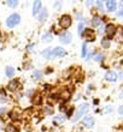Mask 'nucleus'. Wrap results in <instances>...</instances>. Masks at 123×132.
<instances>
[{"mask_svg": "<svg viewBox=\"0 0 123 132\" xmlns=\"http://www.w3.org/2000/svg\"><path fill=\"white\" fill-rule=\"evenodd\" d=\"M88 109H89V107H88V104H87V103L81 104V106L78 107V109L76 111V113H75V115L73 117V119H71V120H73L74 122H75V121H77V120H78L80 118H81L82 115H84L86 113H87Z\"/></svg>", "mask_w": 123, "mask_h": 132, "instance_id": "obj_1", "label": "nucleus"}, {"mask_svg": "<svg viewBox=\"0 0 123 132\" xmlns=\"http://www.w3.org/2000/svg\"><path fill=\"white\" fill-rule=\"evenodd\" d=\"M19 21H21V17H19V14L13 13V14H11L10 17L7 18L6 25L9 27V28H13L15 25H17L18 23H19Z\"/></svg>", "mask_w": 123, "mask_h": 132, "instance_id": "obj_2", "label": "nucleus"}, {"mask_svg": "<svg viewBox=\"0 0 123 132\" xmlns=\"http://www.w3.org/2000/svg\"><path fill=\"white\" fill-rule=\"evenodd\" d=\"M59 24L63 29H68L71 25V17L69 16V14H64L63 17L60 18Z\"/></svg>", "mask_w": 123, "mask_h": 132, "instance_id": "obj_3", "label": "nucleus"}, {"mask_svg": "<svg viewBox=\"0 0 123 132\" xmlns=\"http://www.w3.org/2000/svg\"><path fill=\"white\" fill-rule=\"evenodd\" d=\"M105 32H106V36H107V38L113 37V36H115V34H116V27H115L113 24L106 25Z\"/></svg>", "mask_w": 123, "mask_h": 132, "instance_id": "obj_4", "label": "nucleus"}, {"mask_svg": "<svg viewBox=\"0 0 123 132\" xmlns=\"http://www.w3.org/2000/svg\"><path fill=\"white\" fill-rule=\"evenodd\" d=\"M84 38L87 40V41H94L95 40V32L93 29H86L84 30Z\"/></svg>", "mask_w": 123, "mask_h": 132, "instance_id": "obj_5", "label": "nucleus"}, {"mask_svg": "<svg viewBox=\"0 0 123 132\" xmlns=\"http://www.w3.org/2000/svg\"><path fill=\"white\" fill-rule=\"evenodd\" d=\"M60 41H62V43H70L71 42V34L68 31H64L63 34L60 35Z\"/></svg>", "mask_w": 123, "mask_h": 132, "instance_id": "obj_6", "label": "nucleus"}, {"mask_svg": "<svg viewBox=\"0 0 123 132\" xmlns=\"http://www.w3.org/2000/svg\"><path fill=\"white\" fill-rule=\"evenodd\" d=\"M52 54H53V55H56L57 58H62V56H64L65 54H67V52L64 51V48L57 47V48H54V49L52 51Z\"/></svg>", "mask_w": 123, "mask_h": 132, "instance_id": "obj_7", "label": "nucleus"}, {"mask_svg": "<svg viewBox=\"0 0 123 132\" xmlns=\"http://www.w3.org/2000/svg\"><path fill=\"white\" fill-rule=\"evenodd\" d=\"M40 11H41V1L36 0V1H34V6H33V14L36 16L40 13Z\"/></svg>", "mask_w": 123, "mask_h": 132, "instance_id": "obj_8", "label": "nucleus"}, {"mask_svg": "<svg viewBox=\"0 0 123 132\" xmlns=\"http://www.w3.org/2000/svg\"><path fill=\"white\" fill-rule=\"evenodd\" d=\"M83 125L87 126V127H89V129L93 127V125H94V119L92 118V117H89V115L86 117V118L83 119Z\"/></svg>", "mask_w": 123, "mask_h": 132, "instance_id": "obj_9", "label": "nucleus"}, {"mask_svg": "<svg viewBox=\"0 0 123 132\" xmlns=\"http://www.w3.org/2000/svg\"><path fill=\"white\" fill-rule=\"evenodd\" d=\"M105 78L107 80H110V82H115L117 79V73L113 72V71H109V72H106Z\"/></svg>", "mask_w": 123, "mask_h": 132, "instance_id": "obj_10", "label": "nucleus"}, {"mask_svg": "<svg viewBox=\"0 0 123 132\" xmlns=\"http://www.w3.org/2000/svg\"><path fill=\"white\" fill-rule=\"evenodd\" d=\"M116 6H117V4L115 0H107L106 1V7H107L109 11H115L116 10Z\"/></svg>", "mask_w": 123, "mask_h": 132, "instance_id": "obj_11", "label": "nucleus"}, {"mask_svg": "<svg viewBox=\"0 0 123 132\" xmlns=\"http://www.w3.org/2000/svg\"><path fill=\"white\" fill-rule=\"evenodd\" d=\"M46 19H47V9H41V11H40V13H39V21L42 23Z\"/></svg>", "mask_w": 123, "mask_h": 132, "instance_id": "obj_12", "label": "nucleus"}, {"mask_svg": "<svg viewBox=\"0 0 123 132\" xmlns=\"http://www.w3.org/2000/svg\"><path fill=\"white\" fill-rule=\"evenodd\" d=\"M19 85V83H18V80L13 79V80H11L10 83H9V85H7V88H9V90L10 91H13L17 89V87Z\"/></svg>", "mask_w": 123, "mask_h": 132, "instance_id": "obj_13", "label": "nucleus"}, {"mask_svg": "<svg viewBox=\"0 0 123 132\" xmlns=\"http://www.w3.org/2000/svg\"><path fill=\"white\" fill-rule=\"evenodd\" d=\"M6 76L7 77H13V75H15V70H13V67H11V66H7L6 67Z\"/></svg>", "mask_w": 123, "mask_h": 132, "instance_id": "obj_14", "label": "nucleus"}, {"mask_svg": "<svg viewBox=\"0 0 123 132\" xmlns=\"http://www.w3.org/2000/svg\"><path fill=\"white\" fill-rule=\"evenodd\" d=\"M64 120H65V118H64L63 115H57L56 118L53 119L54 124H62V122H64Z\"/></svg>", "mask_w": 123, "mask_h": 132, "instance_id": "obj_15", "label": "nucleus"}, {"mask_svg": "<svg viewBox=\"0 0 123 132\" xmlns=\"http://www.w3.org/2000/svg\"><path fill=\"white\" fill-rule=\"evenodd\" d=\"M42 56H44V58H51V56H52V51L49 48L45 49V51L42 52Z\"/></svg>", "mask_w": 123, "mask_h": 132, "instance_id": "obj_16", "label": "nucleus"}, {"mask_svg": "<svg viewBox=\"0 0 123 132\" xmlns=\"http://www.w3.org/2000/svg\"><path fill=\"white\" fill-rule=\"evenodd\" d=\"M100 23H102V19L99 17H94L92 19V25H93V27H98Z\"/></svg>", "mask_w": 123, "mask_h": 132, "instance_id": "obj_17", "label": "nucleus"}, {"mask_svg": "<svg viewBox=\"0 0 123 132\" xmlns=\"http://www.w3.org/2000/svg\"><path fill=\"white\" fill-rule=\"evenodd\" d=\"M52 40V36H51V34H45L44 36H42V41L44 42H49Z\"/></svg>", "mask_w": 123, "mask_h": 132, "instance_id": "obj_18", "label": "nucleus"}, {"mask_svg": "<svg viewBox=\"0 0 123 132\" xmlns=\"http://www.w3.org/2000/svg\"><path fill=\"white\" fill-rule=\"evenodd\" d=\"M7 5H9L10 7L17 6V5H18V0H9V1H7Z\"/></svg>", "mask_w": 123, "mask_h": 132, "instance_id": "obj_19", "label": "nucleus"}, {"mask_svg": "<svg viewBox=\"0 0 123 132\" xmlns=\"http://www.w3.org/2000/svg\"><path fill=\"white\" fill-rule=\"evenodd\" d=\"M33 77H34V79H40L42 77V72L41 71H35L34 75H33Z\"/></svg>", "mask_w": 123, "mask_h": 132, "instance_id": "obj_20", "label": "nucleus"}, {"mask_svg": "<svg viewBox=\"0 0 123 132\" xmlns=\"http://www.w3.org/2000/svg\"><path fill=\"white\" fill-rule=\"evenodd\" d=\"M6 132H18V130L15 127V126H12V125H9L6 127Z\"/></svg>", "mask_w": 123, "mask_h": 132, "instance_id": "obj_21", "label": "nucleus"}, {"mask_svg": "<svg viewBox=\"0 0 123 132\" xmlns=\"http://www.w3.org/2000/svg\"><path fill=\"white\" fill-rule=\"evenodd\" d=\"M86 54H87V45H86V42H84L83 45H82V56L86 58Z\"/></svg>", "mask_w": 123, "mask_h": 132, "instance_id": "obj_22", "label": "nucleus"}, {"mask_svg": "<svg viewBox=\"0 0 123 132\" xmlns=\"http://www.w3.org/2000/svg\"><path fill=\"white\" fill-rule=\"evenodd\" d=\"M102 46L104 47V48H109V47H110V41H109V40H103V41H102Z\"/></svg>", "mask_w": 123, "mask_h": 132, "instance_id": "obj_23", "label": "nucleus"}, {"mask_svg": "<svg viewBox=\"0 0 123 132\" xmlns=\"http://www.w3.org/2000/svg\"><path fill=\"white\" fill-rule=\"evenodd\" d=\"M62 97H63L64 100H69V97H70L69 91H63V93H62Z\"/></svg>", "mask_w": 123, "mask_h": 132, "instance_id": "obj_24", "label": "nucleus"}, {"mask_svg": "<svg viewBox=\"0 0 123 132\" xmlns=\"http://www.w3.org/2000/svg\"><path fill=\"white\" fill-rule=\"evenodd\" d=\"M44 112H45L46 114H49V115H51L53 113V109L51 107H45V108H44Z\"/></svg>", "mask_w": 123, "mask_h": 132, "instance_id": "obj_25", "label": "nucleus"}, {"mask_svg": "<svg viewBox=\"0 0 123 132\" xmlns=\"http://www.w3.org/2000/svg\"><path fill=\"white\" fill-rule=\"evenodd\" d=\"M83 28H84L83 23H80V24H78V28H77V31H78V34H80V35H82V31H83Z\"/></svg>", "mask_w": 123, "mask_h": 132, "instance_id": "obj_26", "label": "nucleus"}, {"mask_svg": "<svg viewBox=\"0 0 123 132\" xmlns=\"http://www.w3.org/2000/svg\"><path fill=\"white\" fill-rule=\"evenodd\" d=\"M95 5H97V6H98V9L100 11H103L104 10V5H103V3L102 1H97V3H95Z\"/></svg>", "mask_w": 123, "mask_h": 132, "instance_id": "obj_27", "label": "nucleus"}, {"mask_svg": "<svg viewBox=\"0 0 123 132\" xmlns=\"http://www.w3.org/2000/svg\"><path fill=\"white\" fill-rule=\"evenodd\" d=\"M18 117H19V115L16 114V112H12V113H11V119H12V120H17Z\"/></svg>", "mask_w": 123, "mask_h": 132, "instance_id": "obj_28", "label": "nucleus"}, {"mask_svg": "<svg viewBox=\"0 0 123 132\" xmlns=\"http://www.w3.org/2000/svg\"><path fill=\"white\" fill-rule=\"evenodd\" d=\"M94 59H95V61H102V60H103V55H102V54H97Z\"/></svg>", "mask_w": 123, "mask_h": 132, "instance_id": "obj_29", "label": "nucleus"}, {"mask_svg": "<svg viewBox=\"0 0 123 132\" xmlns=\"http://www.w3.org/2000/svg\"><path fill=\"white\" fill-rule=\"evenodd\" d=\"M40 101H41V97H40L39 95H38V97L34 98V103H40Z\"/></svg>", "mask_w": 123, "mask_h": 132, "instance_id": "obj_30", "label": "nucleus"}, {"mask_svg": "<svg viewBox=\"0 0 123 132\" xmlns=\"http://www.w3.org/2000/svg\"><path fill=\"white\" fill-rule=\"evenodd\" d=\"M117 16H118V17H123V9H121V10L117 12Z\"/></svg>", "mask_w": 123, "mask_h": 132, "instance_id": "obj_31", "label": "nucleus"}, {"mask_svg": "<svg viewBox=\"0 0 123 132\" xmlns=\"http://www.w3.org/2000/svg\"><path fill=\"white\" fill-rule=\"evenodd\" d=\"M118 113H120V114L123 117V104H122V106H121L120 108H118Z\"/></svg>", "mask_w": 123, "mask_h": 132, "instance_id": "obj_32", "label": "nucleus"}, {"mask_svg": "<svg viewBox=\"0 0 123 132\" xmlns=\"http://www.w3.org/2000/svg\"><path fill=\"white\" fill-rule=\"evenodd\" d=\"M60 6V3H59V1H58V3H56V4H54V7H56V9H58V7H59Z\"/></svg>", "mask_w": 123, "mask_h": 132, "instance_id": "obj_33", "label": "nucleus"}, {"mask_svg": "<svg viewBox=\"0 0 123 132\" xmlns=\"http://www.w3.org/2000/svg\"><path fill=\"white\" fill-rule=\"evenodd\" d=\"M5 112H6V109H5V108H1V109H0V114H3Z\"/></svg>", "mask_w": 123, "mask_h": 132, "instance_id": "obj_34", "label": "nucleus"}, {"mask_svg": "<svg viewBox=\"0 0 123 132\" xmlns=\"http://www.w3.org/2000/svg\"><path fill=\"white\" fill-rule=\"evenodd\" d=\"M120 7H121V9H123V1H121V3H120Z\"/></svg>", "mask_w": 123, "mask_h": 132, "instance_id": "obj_35", "label": "nucleus"}, {"mask_svg": "<svg viewBox=\"0 0 123 132\" xmlns=\"http://www.w3.org/2000/svg\"><path fill=\"white\" fill-rule=\"evenodd\" d=\"M121 97H123V93H122V94H121Z\"/></svg>", "mask_w": 123, "mask_h": 132, "instance_id": "obj_36", "label": "nucleus"}]
</instances>
